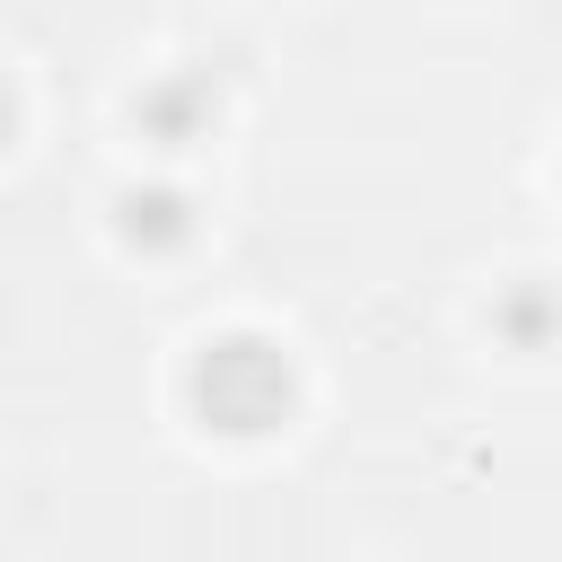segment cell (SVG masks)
Masks as SVG:
<instances>
[{
	"label": "cell",
	"instance_id": "3957f363",
	"mask_svg": "<svg viewBox=\"0 0 562 562\" xmlns=\"http://www.w3.org/2000/svg\"><path fill=\"white\" fill-rule=\"evenodd\" d=\"M0 132H9V97H0Z\"/></svg>",
	"mask_w": 562,
	"mask_h": 562
},
{
	"label": "cell",
	"instance_id": "7a4b0ae2",
	"mask_svg": "<svg viewBox=\"0 0 562 562\" xmlns=\"http://www.w3.org/2000/svg\"><path fill=\"white\" fill-rule=\"evenodd\" d=\"M123 211H132V220H123L132 237H184V211H176V193H132Z\"/></svg>",
	"mask_w": 562,
	"mask_h": 562
},
{
	"label": "cell",
	"instance_id": "6da1fadb",
	"mask_svg": "<svg viewBox=\"0 0 562 562\" xmlns=\"http://www.w3.org/2000/svg\"><path fill=\"white\" fill-rule=\"evenodd\" d=\"M193 413H202L211 430H228V439L281 430V413H290V360H281L272 342H255V334L211 342V351L193 360Z\"/></svg>",
	"mask_w": 562,
	"mask_h": 562
}]
</instances>
